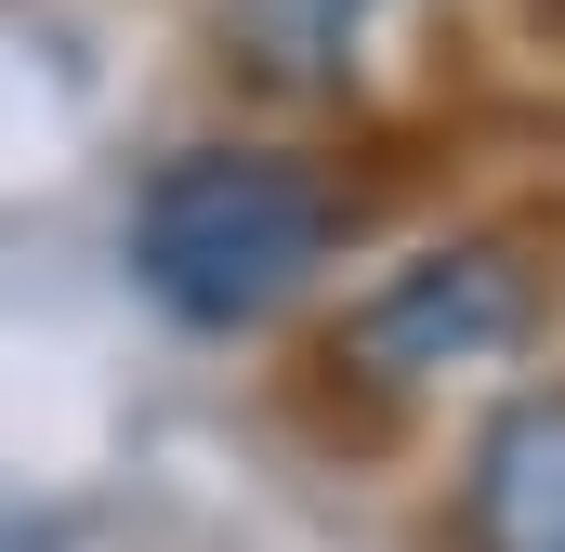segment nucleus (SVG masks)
I'll list each match as a JSON object with an SVG mask.
<instances>
[{
    "label": "nucleus",
    "mask_w": 565,
    "mask_h": 552,
    "mask_svg": "<svg viewBox=\"0 0 565 552\" xmlns=\"http://www.w3.org/2000/svg\"><path fill=\"white\" fill-rule=\"evenodd\" d=\"M342 237V184L277 145H184L132 198V276L184 329H250L289 289H316Z\"/></svg>",
    "instance_id": "obj_1"
},
{
    "label": "nucleus",
    "mask_w": 565,
    "mask_h": 552,
    "mask_svg": "<svg viewBox=\"0 0 565 552\" xmlns=\"http://www.w3.org/2000/svg\"><path fill=\"white\" fill-rule=\"evenodd\" d=\"M540 329V264L500 251V237H460V251H422L395 264L355 316H342V369L369 382H460V369H500L513 342Z\"/></svg>",
    "instance_id": "obj_2"
},
{
    "label": "nucleus",
    "mask_w": 565,
    "mask_h": 552,
    "mask_svg": "<svg viewBox=\"0 0 565 552\" xmlns=\"http://www.w3.org/2000/svg\"><path fill=\"white\" fill-rule=\"evenodd\" d=\"M460 540H473V552H565V382L513 395V408L473 434Z\"/></svg>",
    "instance_id": "obj_3"
}]
</instances>
